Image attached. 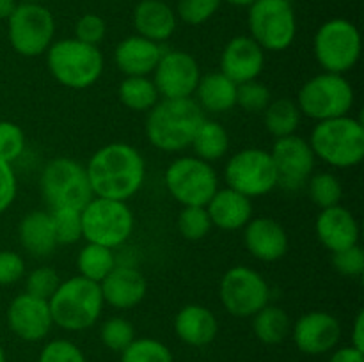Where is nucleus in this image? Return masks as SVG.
<instances>
[{
	"label": "nucleus",
	"instance_id": "32",
	"mask_svg": "<svg viewBox=\"0 0 364 362\" xmlns=\"http://www.w3.org/2000/svg\"><path fill=\"white\" fill-rule=\"evenodd\" d=\"M119 102L134 112H149L160 102V94L149 77H124L117 87Z\"/></svg>",
	"mask_w": 364,
	"mask_h": 362
},
{
	"label": "nucleus",
	"instance_id": "34",
	"mask_svg": "<svg viewBox=\"0 0 364 362\" xmlns=\"http://www.w3.org/2000/svg\"><path fill=\"white\" fill-rule=\"evenodd\" d=\"M306 187H308L309 199L320 209L340 204L341 197H343V187H341L340 180L333 172L311 174Z\"/></svg>",
	"mask_w": 364,
	"mask_h": 362
},
{
	"label": "nucleus",
	"instance_id": "4",
	"mask_svg": "<svg viewBox=\"0 0 364 362\" xmlns=\"http://www.w3.org/2000/svg\"><path fill=\"white\" fill-rule=\"evenodd\" d=\"M103 305L100 284L80 275L60 280L55 293L48 298L53 325L70 332L91 329L102 316Z\"/></svg>",
	"mask_w": 364,
	"mask_h": 362
},
{
	"label": "nucleus",
	"instance_id": "5",
	"mask_svg": "<svg viewBox=\"0 0 364 362\" xmlns=\"http://www.w3.org/2000/svg\"><path fill=\"white\" fill-rule=\"evenodd\" d=\"M103 66L105 60L98 46L75 38L53 41L46 50V67L53 80L73 91L95 85L102 77Z\"/></svg>",
	"mask_w": 364,
	"mask_h": 362
},
{
	"label": "nucleus",
	"instance_id": "43",
	"mask_svg": "<svg viewBox=\"0 0 364 362\" xmlns=\"http://www.w3.org/2000/svg\"><path fill=\"white\" fill-rule=\"evenodd\" d=\"M38 362H87L85 355L75 343L66 339H53L39 353Z\"/></svg>",
	"mask_w": 364,
	"mask_h": 362
},
{
	"label": "nucleus",
	"instance_id": "9",
	"mask_svg": "<svg viewBox=\"0 0 364 362\" xmlns=\"http://www.w3.org/2000/svg\"><path fill=\"white\" fill-rule=\"evenodd\" d=\"M251 38L265 52H284L297 35V18L290 0H256L249 6Z\"/></svg>",
	"mask_w": 364,
	"mask_h": 362
},
{
	"label": "nucleus",
	"instance_id": "16",
	"mask_svg": "<svg viewBox=\"0 0 364 362\" xmlns=\"http://www.w3.org/2000/svg\"><path fill=\"white\" fill-rule=\"evenodd\" d=\"M153 84L164 99L192 98L201 78V70L188 52H164L153 71Z\"/></svg>",
	"mask_w": 364,
	"mask_h": 362
},
{
	"label": "nucleus",
	"instance_id": "31",
	"mask_svg": "<svg viewBox=\"0 0 364 362\" xmlns=\"http://www.w3.org/2000/svg\"><path fill=\"white\" fill-rule=\"evenodd\" d=\"M252 330L263 344H279L290 336L291 319L284 309L267 304L252 316Z\"/></svg>",
	"mask_w": 364,
	"mask_h": 362
},
{
	"label": "nucleus",
	"instance_id": "37",
	"mask_svg": "<svg viewBox=\"0 0 364 362\" xmlns=\"http://www.w3.org/2000/svg\"><path fill=\"white\" fill-rule=\"evenodd\" d=\"M52 224L55 231L57 243L59 245H73L80 241L82 238V219L80 209L60 208L52 209Z\"/></svg>",
	"mask_w": 364,
	"mask_h": 362
},
{
	"label": "nucleus",
	"instance_id": "26",
	"mask_svg": "<svg viewBox=\"0 0 364 362\" xmlns=\"http://www.w3.org/2000/svg\"><path fill=\"white\" fill-rule=\"evenodd\" d=\"M174 332L191 346H206L219 334V322L208 307L188 304L178 311L174 318Z\"/></svg>",
	"mask_w": 364,
	"mask_h": 362
},
{
	"label": "nucleus",
	"instance_id": "29",
	"mask_svg": "<svg viewBox=\"0 0 364 362\" xmlns=\"http://www.w3.org/2000/svg\"><path fill=\"white\" fill-rule=\"evenodd\" d=\"M191 148L194 151V156L212 163L226 156L230 149V135L226 128L220 123L212 119H206L199 124L194 138L191 142Z\"/></svg>",
	"mask_w": 364,
	"mask_h": 362
},
{
	"label": "nucleus",
	"instance_id": "23",
	"mask_svg": "<svg viewBox=\"0 0 364 362\" xmlns=\"http://www.w3.org/2000/svg\"><path fill=\"white\" fill-rule=\"evenodd\" d=\"M164 50L159 43L142 35L123 39L114 50V62L124 77H149L155 71Z\"/></svg>",
	"mask_w": 364,
	"mask_h": 362
},
{
	"label": "nucleus",
	"instance_id": "28",
	"mask_svg": "<svg viewBox=\"0 0 364 362\" xmlns=\"http://www.w3.org/2000/svg\"><path fill=\"white\" fill-rule=\"evenodd\" d=\"M237 87L220 71L208 73L199 78L194 92L196 103L205 114H226L237 106Z\"/></svg>",
	"mask_w": 364,
	"mask_h": 362
},
{
	"label": "nucleus",
	"instance_id": "41",
	"mask_svg": "<svg viewBox=\"0 0 364 362\" xmlns=\"http://www.w3.org/2000/svg\"><path fill=\"white\" fill-rule=\"evenodd\" d=\"M60 277L52 266H38L25 279V293L48 300L60 284Z\"/></svg>",
	"mask_w": 364,
	"mask_h": 362
},
{
	"label": "nucleus",
	"instance_id": "33",
	"mask_svg": "<svg viewBox=\"0 0 364 362\" xmlns=\"http://www.w3.org/2000/svg\"><path fill=\"white\" fill-rule=\"evenodd\" d=\"M116 265L114 251L103 245L85 243L77 256L78 275L98 284L112 272Z\"/></svg>",
	"mask_w": 364,
	"mask_h": 362
},
{
	"label": "nucleus",
	"instance_id": "38",
	"mask_svg": "<svg viewBox=\"0 0 364 362\" xmlns=\"http://www.w3.org/2000/svg\"><path fill=\"white\" fill-rule=\"evenodd\" d=\"M100 339L109 350L123 351L135 339V329L123 316L109 318L100 329Z\"/></svg>",
	"mask_w": 364,
	"mask_h": 362
},
{
	"label": "nucleus",
	"instance_id": "27",
	"mask_svg": "<svg viewBox=\"0 0 364 362\" xmlns=\"http://www.w3.org/2000/svg\"><path fill=\"white\" fill-rule=\"evenodd\" d=\"M18 240L21 247L34 258H48L53 254L59 243L53 231L52 215L43 209L28 212L18 224Z\"/></svg>",
	"mask_w": 364,
	"mask_h": 362
},
{
	"label": "nucleus",
	"instance_id": "11",
	"mask_svg": "<svg viewBox=\"0 0 364 362\" xmlns=\"http://www.w3.org/2000/svg\"><path fill=\"white\" fill-rule=\"evenodd\" d=\"M164 181L171 197L181 206H206L219 188V176L212 163L194 155L173 160Z\"/></svg>",
	"mask_w": 364,
	"mask_h": 362
},
{
	"label": "nucleus",
	"instance_id": "6",
	"mask_svg": "<svg viewBox=\"0 0 364 362\" xmlns=\"http://www.w3.org/2000/svg\"><path fill=\"white\" fill-rule=\"evenodd\" d=\"M82 238L87 243L117 248L128 241L135 227V216L127 201L92 197L80 209Z\"/></svg>",
	"mask_w": 364,
	"mask_h": 362
},
{
	"label": "nucleus",
	"instance_id": "15",
	"mask_svg": "<svg viewBox=\"0 0 364 362\" xmlns=\"http://www.w3.org/2000/svg\"><path fill=\"white\" fill-rule=\"evenodd\" d=\"M270 156L276 167L277 187L287 192L304 188L315 170V153L309 142L299 135L276 138Z\"/></svg>",
	"mask_w": 364,
	"mask_h": 362
},
{
	"label": "nucleus",
	"instance_id": "45",
	"mask_svg": "<svg viewBox=\"0 0 364 362\" xmlns=\"http://www.w3.org/2000/svg\"><path fill=\"white\" fill-rule=\"evenodd\" d=\"M105 34L107 23L98 14L87 13L78 18V21L75 23V39L87 43V45L98 46L105 39Z\"/></svg>",
	"mask_w": 364,
	"mask_h": 362
},
{
	"label": "nucleus",
	"instance_id": "49",
	"mask_svg": "<svg viewBox=\"0 0 364 362\" xmlns=\"http://www.w3.org/2000/svg\"><path fill=\"white\" fill-rule=\"evenodd\" d=\"M350 346L364 351V312L359 311L352 327V344Z\"/></svg>",
	"mask_w": 364,
	"mask_h": 362
},
{
	"label": "nucleus",
	"instance_id": "35",
	"mask_svg": "<svg viewBox=\"0 0 364 362\" xmlns=\"http://www.w3.org/2000/svg\"><path fill=\"white\" fill-rule=\"evenodd\" d=\"M121 362H173L169 348L153 337H135L123 351Z\"/></svg>",
	"mask_w": 364,
	"mask_h": 362
},
{
	"label": "nucleus",
	"instance_id": "13",
	"mask_svg": "<svg viewBox=\"0 0 364 362\" xmlns=\"http://www.w3.org/2000/svg\"><path fill=\"white\" fill-rule=\"evenodd\" d=\"M224 180L228 187L251 201L270 194L277 187V174L270 151L262 148L240 149L226 162Z\"/></svg>",
	"mask_w": 364,
	"mask_h": 362
},
{
	"label": "nucleus",
	"instance_id": "24",
	"mask_svg": "<svg viewBox=\"0 0 364 362\" xmlns=\"http://www.w3.org/2000/svg\"><path fill=\"white\" fill-rule=\"evenodd\" d=\"M205 208L212 220V226L223 231L244 229L252 219L251 199L230 187L217 188Z\"/></svg>",
	"mask_w": 364,
	"mask_h": 362
},
{
	"label": "nucleus",
	"instance_id": "25",
	"mask_svg": "<svg viewBox=\"0 0 364 362\" xmlns=\"http://www.w3.org/2000/svg\"><path fill=\"white\" fill-rule=\"evenodd\" d=\"M134 27L137 35L160 45L174 34L178 16L164 0H141L134 9Z\"/></svg>",
	"mask_w": 364,
	"mask_h": 362
},
{
	"label": "nucleus",
	"instance_id": "30",
	"mask_svg": "<svg viewBox=\"0 0 364 362\" xmlns=\"http://www.w3.org/2000/svg\"><path fill=\"white\" fill-rule=\"evenodd\" d=\"M302 114L299 110L297 102L290 98H277L269 103L263 110V123L267 131L274 138H283L288 135H295L301 126Z\"/></svg>",
	"mask_w": 364,
	"mask_h": 362
},
{
	"label": "nucleus",
	"instance_id": "36",
	"mask_svg": "<svg viewBox=\"0 0 364 362\" xmlns=\"http://www.w3.org/2000/svg\"><path fill=\"white\" fill-rule=\"evenodd\" d=\"M212 227V220L205 206H183L178 215V231L188 241L203 240Z\"/></svg>",
	"mask_w": 364,
	"mask_h": 362
},
{
	"label": "nucleus",
	"instance_id": "51",
	"mask_svg": "<svg viewBox=\"0 0 364 362\" xmlns=\"http://www.w3.org/2000/svg\"><path fill=\"white\" fill-rule=\"evenodd\" d=\"M228 4H231V6H238V7H249L252 2H256V0H226Z\"/></svg>",
	"mask_w": 364,
	"mask_h": 362
},
{
	"label": "nucleus",
	"instance_id": "18",
	"mask_svg": "<svg viewBox=\"0 0 364 362\" xmlns=\"http://www.w3.org/2000/svg\"><path fill=\"white\" fill-rule=\"evenodd\" d=\"M294 341L306 355H322L334 350L340 343L341 325L336 316L326 311H311L302 314L291 327Z\"/></svg>",
	"mask_w": 364,
	"mask_h": 362
},
{
	"label": "nucleus",
	"instance_id": "22",
	"mask_svg": "<svg viewBox=\"0 0 364 362\" xmlns=\"http://www.w3.org/2000/svg\"><path fill=\"white\" fill-rule=\"evenodd\" d=\"M315 233L320 243L329 252H338L358 245L361 234L354 213L341 204L320 209L315 222Z\"/></svg>",
	"mask_w": 364,
	"mask_h": 362
},
{
	"label": "nucleus",
	"instance_id": "40",
	"mask_svg": "<svg viewBox=\"0 0 364 362\" xmlns=\"http://www.w3.org/2000/svg\"><path fill=\"white\" fill-rule=\"evenodd\" d=\"M223 0H176V16L187 25H203L219 11Z\"/></svg>",
	"mask_w": 364,
	"mask_h": 362
},
{
	"label": "nucleus",
	"instance_id": "42",
	"mask_svg": "<svg viewBox=\"0 0 364 362\" xmlns=\"http://www.w3.org/2000/svg\"><path fill=\"white\" fill-rule=\"evenodd\" d=\"M25 151V133L13 121H0V160L16 162Z\"/></svg>",
	"mask_w": 364,
	"mask_h": 362
},
{
	"label": "nucleus",
	"instance_id": "7",
	"mask_svg": "<svg viewBox=\"0 0 364 362\" xmlns=\"http://www.w3.org/2000/svg\"><path fill=\"white\" fill-rule=\"evenodd\" d=\"M295 102L302 116L318 123L350 114L355 94L345 75L322 71L302 84Z\"/></svg>",
	"mask_w": 364,
	"mask_h": 362
},
{
	"label": "nucleus",
	"instance_id": "21",
	"mask_svg": "<svg viewBox=\"0 0 364 362\" xmlns=\"http://www.w3.org/2000/svg\"><path fill=\"white\" fill-rule=\"evenodd\" d=\"M105 304L117 311H128L141 304L148 293V280L141 270L128 265H116L100 283Z\"/></svg>",
	"mask_w": 364,
	"mask_h": 362
},
{
	"label": "nucleus",
	"instance_id": "48",
	"mask_svg": "<svg viewBox=\"0 0 364 362\" xmlns=\"http://www.w3.org/2000/svg\"><path fill=\"white\" fill-rule=\"evenodd\" d=\"M329 362H364V351L358 350V348L354 346L338 348V350L331 355Z\"/></svg>",
	"mask_w": 364,
	"mask_h": 362
},
{
	"label": "nucleus",
	"instance_id": "53",
	"mask_svg": "<svg viewBox=\"0 0 364 362\" xmlns=\"http://www.w3.org/2000/svg\"><path fill=\"white\" fill-rule=\"evenodd\" d=\"M0 362H7L6 361V351H4L2 344H0Z\"/></svg>",
	"mask_w": 364,
	"mask_h": 362
},
{
	"label": "nucleus",
	"instance_id": "19",
	"mask_svg": "<svg viewBox=\"0 0 364 362\" xmlns=\"http://www.w3.org/2000/svg\"><path fill=\"white\" fill-rule=\"evenodd\" d=\"M265 67V50L251 35L230 39L220 53V73L237 85L256 80Z\"/></svg>",
	"mask_w": 364,
	"mask_h": 362
},
{
	"label": "nucleus",
	"instance_id": "14",
	"mask_svg": "<svg viewBox=\"0 0 364 362\" xmlns=\"http://www.w3.org/2000/svg\"><path fill=\"white\" fill-rule=\"evenodd\" d=\"M223 307L237 318H251L270 300V286L265 277L245 265L233 266L219 284Z\"/></svg>",
	"mask_w": 364,
	"mask_h": 362
},
{
	"label": "nucleus",
	"instance_id": "1",
	"mask_svg": "<svg viewBox=\"0 0 364 362\" xmlns=\"http://www.w3.org/2000/svg\"><path fill=\"white\" fill-rule=\"evenodd\" d=\"M85 172L95 197L128 201L144 185L146 160L132 144L110 142L92 153Z\"/></svg>",
	"mask_w": 364,
	"mask_h": 362
},
{
	"label": "nucleus",
	"instance_id": "17",
	"mask_svg": "<svg viewBox=\"0 0 364 362\" xmlns=\"http://www.w3.org/2000/svg\"><path fill=\"white\" fill-rule=\"evenodd\" d=\"M7 325L20 339L36 343L45 339L53 327L48 300L28 293L16 295L7 307Z\"/></svg>",
	"mask_w": 364,
	"mask_h": 362
},
{
	"label": "nucleus",
	"instance_id": "50",
	"mask_svg": "<svg viewBox=\"0 0 364 362\" xmlns=\"http://www.w3.org/2000/svg\"><path fill=\"white\" fill-rule=\"evenodd\" d=\"M18 0H0V20H7L16 9Z\"/></svg>",
	"mask_w": 364,
	"mask_h": 362
},
{
	"label": "nucleus",
	"instance_id": "2",
	"mask_svg": "<svg viewBox=\"0 0 364 362\" xmlns=\"http://www.w3.org/2000/svg\"><path fill=\"white\" fill-rule=\"evenodd\" d=\"M146 117V137L149 144L164 153H180L191 148L205 112L194 98L160 99Z\"/></svg>",
	"mask_w": 364,
	"mask_h": 362
},
{
	"label": "nucleus",
	"instance_id": "12",
	"mask_svg": "<svg viewBox=\"0 0 364 362\" xmlns=\"http://www.w3.org/2000/svg\"><path fill=\"white\" fill-rule=\"evenodd\" d=\"M55 35V18L43 4H18L7 18V38L21 57L46 53Z\"/></svg>",
	"mask_w": 364,
	"mask_h": 362
},
{
	"label": "nucleus",
	"instance_id": "20",
	"mask_svg": "<svg viewBox=\"0 0 364 362\" xmlns=\"http://www.w3.org/2000/svg\"><path fill=\"white\" fill-rule=\"evenodd\" d=\"M244 245L258 261L274 263L287 256L290 240L287 229L276 219L258 216L249 220L244 227Z\"/></svg>",
	"mask_w": 364,
	"mask_h": 362
},
{
	"label": "nucleus",
	"instance_id": "44",
	"mask_svg": "<svg viewBox=\"0 0 364 362\" xmlns=\"http://www.w3.org/2000/svg\"><path fill=\"white\" fill-rule=\"evenodd\" d=\"M334 270L345 277H361L364 272V252L358 245L343 248V251L331 252Z\"/></svg>",
	"mask_w": 364,
	"mask_h": 362
},
{
	"label": "nucleus",
	"instance_id": "10",
	"mask_svg": "<svg viewBox=\"0 0 364 362\" xmlns=\"http://www.w3.org/2000/svg\"><path fill=\"white\" fill-rule=\"evenodd\" d=\"M313 53L323 71L345 75L361 59V34L352 21L333 18L316 31Z\"/></svg>",
	"mask_w": 364,
	"mask_h": 362
},
{
	"label": "nucleus",
	"instance_id": "52",
	"mask_svg": "<svg viewBox=\"0 0 364 362\" xmlns=\"http://www.w3.org/2000/svg\"><path fill=\"white\" fill-rule=\"evenodd\" d=\"M43 0H18V4H41Z\"/></svg>",
	"mask_w": 364,
	"mask_h": 362
},
{
	"label": "nucleus",
	"instance_id": "46",
	"mask_svg": "<svg viewBox=\"0 0 364 362\" xmlns=\"http://www.w3.org/2000/svg\"><path fill=\"white\" fill-rule=\"evenodd\" d=\"M25 275V261L18 252L0 251V286H11Z\"/></svg>",
	"mask_w": 364,
	"mask_h": 362
},
{
	"label": "nucleus",
	"instance_id": "39",
	"mask_svg": "<svg viewBox=\"0 0 364 362\" xmlns=\"http://www.w3.org/2000/svg\"><path fill=\"white\" fill-rule=\"evenodd\" d=\"M272 102V94L267 85L251 80L237 87V105L249 114H263Z\"/></svg>",
	"mask_w": 364,
	"mask_h": 362
},
{
	"label": "nucleus",
	"instance_id": "47",
	"mask_svg": "<svg viewBox=\"0 0 364 362\" xmlns=\"http://www.w3.org/2000/svg\"><path fill=\"white\" fill-rule=\"evenodd\" d=\"M18 194V180L13 165L0 160V215L11 208Z\"/></svg>",
	"mask_w": 364,
	"mask_h": 362
},
{
	"label": "nucleus",
	"instance_id": "8",
	"mask_svg": "<svg viewBox=\"0 0 364 362\" xmlns=\"http://www.w3.org/2000/svg\"><path fill=\"white\" fill-rule=\"evenodd\" d=\"M41 195L52 209H82L95 195L85 165L73 158H53L45 165L39 180Z\"/></svg>",
	"mask_w": 364,
	"mask_h": 362
},
{
	"label": "nucleus",
	"instance_id": "3",
	"mask_svg": "<svg viewBox=\"0 0 364 362\" xmlns=\"http://www.w3.org/2000/svg\"><path fill=\"white\" fill-rule=\"evenodd\" d=\"M308 142L315 158L336 169H350L364 158V124L350 114L318 121Z\"/></svg>",
	"mask_w": 364,
	"mask_h": 362
}]
</instances>
